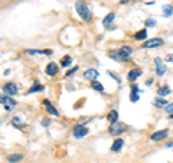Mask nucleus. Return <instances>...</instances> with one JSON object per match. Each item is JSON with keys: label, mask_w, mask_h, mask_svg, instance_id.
I'll list each match as a JSON object with an SVG mask.
<instances>
[{"label": "nucleus", "mask_w": 173, "mask_h": 163, "mask_svg": "<svg viewBox=\"0 0 173 163\" xmlns=\"http://www.w3.org/2000/svg\"><path fill=\"white\" fill-rule=\"evenodd\" d=\"M75 10L76 13L79 15V17H81L82 20H85V22H90L91 20V10H90V7H88V5H86L84 0H78V2H75Z\"/></svg>", "instance_id": "obj_1"}, {"label": "nucleus", "mask_w": 173, "mask_h": 163, "mask_svg": "<svg viewBox=\"0 0 173 163\" xmlns=\"http://www.w3.org/2000/svg\"><path fill=\"white\" fill-rule=\"evenodd\" d=\"M108 56H111V58H113L114 61H117V62H124V61L129 59L130 55L120 48V49H111V51L108 52Z\"/></svg>", "instance_id": "obj_2"}, {"label": "nucleus", "mask_w": 173, "mask_h": 163, "mask_svg": "<svg viewBox=\"0 0 173 163\" xmlns=\"http://www.w3.org/2000/svg\"><path fill=\"white\" fill-rule=\"evenodd\" d=\"M127 130V126L124 123H114L110 129H108V133L111 134V136H117V134H121V133H124Z\"/></svg>", "instance_id": "obj_3"}, {"label": "nucleus", "mask_w": 173, "mask_h": 163, "mask_svg": "<svg viewBox=\"0 0 173 163\" xmlns=\"http://www.w3.org/2000/svg\"><path fill=\"white\" fill-rule=\"evenodd\" d=\"M164 44V41L160 38H154V39H149V41H146L144 44H143V46L141 48L144 49H151V48H157V46H162V45Z\"/></svg>", "instance_id": "obj_4"}, {"label": "nucleus", "mask_w": 173, "mask_h": 163, "mask_svg": "<svg viewBox=\"0 0 173 163\" xmlns=\"http://www.w3.org/2000/svg\"><path fill=\"white\" fill-rule=\"evenodd\" d=\"M2 105L5 107V110L10 111V110H13L16 107V101L13 98H10L9 95H2Z\"/></svg>", "instance_id": "obj_5"}, {"label": "nucleus", "mask_w": 173, "mask_h": 163, "mask_svg": "<svg viewBox=\"0 0 173 163\" xmlns=\"http://www.w3.org/2000/svg\"><path fill=\"white\" fill-rule=\"evenodd\" d=\"M74 137L75 139H82V137H85L86 134H88V129L86 127H84L82 124H76L75 127H74Z\"/></svg>", "instance_id": "obj_6"}, {"label": "nucleus", "mask_w": 173, "mask_h": 163, "mask_svg": "<svg viewBox=\"0 0 173 163\" xmlns=\"http://www.w3.org/2000/svg\"><path fill=\"white\" fill-rule=\"evenodd\" d=\"M169 134V130L168 129H164V130H160V131H156V133H153L150 137L151 141H160V140H164Z\"/></svg>", "instance_id": "obj_7"}, {"label": "nucleus", "mask_w": 173, "mask_h": 163, "mask_svg": "<svg viewBox=\"0 0 173 163\" xmlns=\"http://www.w3.org/2000/svg\"><path fill=\"white\" fill-rule=\"evenodd\" d=\"M3 91H5L6 94H9V95H15V94H17L19 88H17V85L15 82H7L5 87H3Z\"/></svg>", "instance_id": "obj_8"}, {"label": "nucleus", "mask_w": 173, "mask_h": 163, "mask_svg": "<svg viewBox=\"0 0 173 163\" xmlns=\"http://www.w3.org/2000/svg\"><path fill=\"white\" fill-rule=\"evenodd\" d=\"M46 75H49V76H54V75H56L58 74V71H59V68H58V65L55 64V62H49L48 65H46Z\"/></svg>", "instance_id": "obj_9"}, {"label": "nucleus", "mask_w": 173, "mask_h": 163, "mask_svg": "<svg viewBox=\"0 0 173 163\" xmlns=\"http://www.w3.org/2000/svg\"><path fill=\"white\" fill-rule=\"evenodd\" d=\"M154 64H156V68H157V75L162 76L164 74V71H166V65H164V62H163L160 58H154Z\"/></svg>", "instance_id": "obj_10"}, {"label": "nucleus", "mask_w": 173, "mask_h": 163, "mask_svg": "<svg viewBox=\"0 0 173 163\" xmlns=\"http://www.w3.org/2000/svg\"><path fill=\"white\" fill-rule=\"evenodd\" d=\"M140 75H141V69H140V68H133V69L129 72V75H127V80H129L130 82H134Z\"/></svg>", "instance_id": "obj_11"}, {"label": "nucleus", "mask_w": 173, "mask_h": 163, "mask_svg": "<svg viewBox=\"0 0 173 163\" xmlns=\"http://www.w3.org/2000/svg\"><path fill=\"white\" fill-rule=\"evenodd\" d=\"M98 76V71L94 69V68H91V69H86L85 72H84V78L85 80H88V81H95V78Z\"/></svg>", "instance_id": "obj_12"}, {"label": "nucleus", "mask_w": 173, "mask_h": 163, "mask_svg": "<svg viewBox=\"0 0 173 163\" xmlns=\"http://www.w3.org/2000/svg\"><path fill=\"white\" fill-rule=\"evenodd\" d=\"M43 104H45V107H46V110H48V113L49 114H52V115H55V117H58L59 115V113H58V110L55 108L52 104L49 103V100H43Z\"/></svg>", "instance_id": "obj_13"}, {"label": "nucleus", "mask_w": 173, "mask_h": 163, "mask_svg": "<svg viewBox=\"0 0 173 163\" xmlns=\"http://www.w3.org/2000/svg\"><path fill=\"white\" fill-rule=\"evenodd\" d=\"M124 146V140L123 139H117V140H114L113 146H111V152H120L121 150V147Z\"/></svg>", "instance_id": "obj_14"}, {"label": "nucleus", "mask_w": 173, "mask_h": 163, "mask_svg": "<svg viewBox=\"0 0 173 163\" xmlns=\"http://www.w3.org/2000/svg\"><path fill=\"white\" fill-rule=\"evenodd\" d=\"M107 120L111 123V124H114V123H117V120H118V113L115 111V110H111L110 113L107 114Z\"/></svg>", "instance_id": "obj_15"}, {"label": "nucleus", "mask_w": 173, "mask_h": 163, "mask_svg": "<svg viewBox=\"0 0 173 163\" xmlns=\"http://www.w3.org/2000/svg\"><path fill=\"white\" fill-rule=\"evenodd\" d=\"M26 54L27 55H38V54L51 55V54H52V51H51V49H46V51H41V49H27Z\"/></svg>", "instance_id": "obj_16"}, {"label": "nucleus", "mask_w": 173, "mask_h": 163, "mask_svg": "<svg viewBox=\"0 0 173 163\" xmlns=\"http://www.w3.org/2000/svg\"><path fill=\"white\" fill-rule=\"evenodd\" d=\"M114 17H115V15H114V13H108L107 16L103 19V26H104V27H108L110 25H111V23H113Z\"/></svg>", "instance_id": "obj_17"}, {"label": "nucleus", "mask_w": 173, "mask_h": 163, "mask_svg": "<svg viewBox=\"0 0 173 163\" xmlns=\"http://www.w3.org/2000/svg\"><path fill=\"white\" fill-rule=\"evenodd\" d=\"M157 94H159L160 97H166V95L170 94V88H169L168 85H162V87L157 88Z\"/></svg>", "instance_id": "obj_18"}, {"label": "nucleus", "mask_w": 173, "mask_h": 163, "mask_svg": "<svg viewBox=\"0 0 173 163\" xmlns=\"http://www.w3.org/2000/svg\"><path fill=\"white\" fill-rule=\"evenodd\" d=\"M147 36V30L146 29H141V30H139V32L134 33V39L136 41H143V39H146Z\"/></svg>", "instance_id": "obj_19"}, {"label": "nucleus", "mask_w": 173, "mask_h": 163, "mask_svg": "<svg viewBox=\"0 0 173 163\" xmlns=\"http://www.w3.org/2000/svg\"><path fill=\"white\" fill-rule=\"evenodd\" d=\"M22 159H23V154H9L7 156L9 163H17V162H20Z\"/></svg>", "instance_id": "obj_20"}, {"label": "nucleus", "mask_w": 173, "mask_h": 163, "mask_svg": "<svg viewBox=\"0 0 173 163\" xmlns=\"http://www.w3.org/2000/svg\"><path fill=\"white\" fill-rule=\"evenodd\" d=\"M43 90V87L39 84V82H33V87L32 88H29V91H27V94H33V93H36V91H42Z\"/></svg>", "instance_id": "obj_21"}, {"label": "nucleus", "mask_w": 173, "mask_h": 163, "mask_svg": "<svg viewBox=\"0 0 173 163\" xmlns=\"http://www.w3.org/2000/svg\"><path fill=\"white\" fill-rule=\"evenodd\" d=\"M172 13H173V7L170 5H164L163 6V16L164 17H169V16H172Z\"/></svg>", "instance_id": "obj_22"}, {"label": "nucleus", "mask_w": 173, "mask_h": 163, "mask_svg": "<svg viewBox=\"0 0 173 163\" xmlns=\"http://www.w3.org/2000/svg\"><path fill=\"white\" fill-rule=\"evenodd\" d=\"M71 62H72V58H71L69 55H65V56H62V59H61V65L65 68V66L71 65Z\"/></svg>", "instance_id": "obj_23"}, {"label": "nucleus", "mask_w": 173, "mask_h": 163, "mask_svg": "<svg viewBox=\"0 0 173 163\" xmlns=\"http://www.w3.org/2000/svg\"><path fill=\"white\" fill-rule=\"evenodd\" d=\"M91 85L95 91H98V93H104V87L98 81H91Z\"/></svg>", "instance_id": "obj_24"}, {"label": "nucleus", "mask_w": 173, "mask_h": 163, "mask_svg": "<svg viewBox=\"0 0 173 163\" xmlns=\"http://www.w3.org/2000/svg\"><path fill=\"white\" fill-rule=\"evenodd\" d=\"M153 104L156 105L157 108H160V107H163V105H168V101L163 100V98H156V100L153 101Z\"/></svg>", "instance_id": "obj_25"}, {"label": "nucleus", "mask_w": 173, "mask_h": 163, "mask_svg": "<svg viewBox=\"0 0 173 163\" xmlns=\"http://www.w3.org/2000/svg\"><path fill=\"white\" fill-rule=\"evenodd\" d=\"M139 94H137V91H134V90H131V94H130V101L131 103H136V101H139Z\"/></svg>", "instance_id": "obj_26"}, {"label": "nucleus", "mask_w": 173, "mask_h": 163, "mask_svg": "<svg viewBox=\"0 0 173 163\" xmlns=\"http://www.w3.org/2000/svg\"><path fill=\"white\" fill-rule=\"evenodd\" d=\"M156 23H157L156 19H153V17H149V19H146V20H144V25H146V26H149V27L154 26Z\"/></svg>", "instance_id": "obj_27"}, {"label": "nucleus", "mask_w": 173, "mask_h": 163, "mask_svg": "<svg viewBox=\"0 0 173 163\" xmlns=\"http://www.w3.org/2000/svg\"><path fill=\"white\" fill-rule=\"evenodd\" d=\"M12 123H13V126H20V127H25V124H22V123H20V119H19V117H13Z\"/></svg>", "instance_id": "obj_28"}, {"label": "nucleus", "mask_w": 173, "mask_h": 163, "mask_svg": "<svg viewBox=\"0 0 173 163\" xmlns=\"http://www.w3.org/2000/svg\"><path fill=\"white\" fill-rule=\"evenodd\" d=\"M166 113H168V114H170V115L173 114V103L166 105Z\"/></svg>", "instance_id": "obj_29"}, {"label": "nucleus", "mask_w": 173, "mask_h": 163, "mask_svg": "<svg viewBox=\"0 0 173 163\" xmlns=\"http://www.w3.org/2000/svg\"><path fill=\"white\" fill-rule=\"evenodd\" d=\"M121 49H123L124 52H127L129 55H131V52H133V48H130V46H127V45H124V46H121Z\"/></svg>", "instance_id": "obj_30"}, {"label": "nucleus", "mask_w": 173, "mask_h": 163, "mask_svg": "<svg viewBox=\"0 0 173 163\" xmlns=\"http://www.w3.org/2000/svg\"><path fill=\"white\" fill-rule=\"evenodd\" d=\"M76 71H78V66H74V68H71V69L66 72V76H69V75H72V74H75Z\"/></svg>", "instance_id": "obj_31"}, {"label": "nucleus", "mask_w": 173, "mask_h": 163, "mask_svg": "<svg viewBox=\"0 0 173 163\" xmlns=\"http://www.w3.org/2000/svg\"><path fill=\"white\" fill-rule=\"evenodd\" d=\"M49 124H51V120H49V119H43V120H42V126L48 127Z\"/></svg>", "instance_id": "obj_32"}, {"label": "nucleus", "mask_w": 173, "mask_h": 163, "mask_svg": "<svg viewBox=\"0 0 173 163\" xmlns=\"http://www.w3.org/2000/svg\"><path fill=\"white\" fill-rule=\"evenodd\" d=\"M166 61H168V62H173V54H169L168 56H166Z\"/></svg>", "instance_id": "obj_33"}]
</instances>
